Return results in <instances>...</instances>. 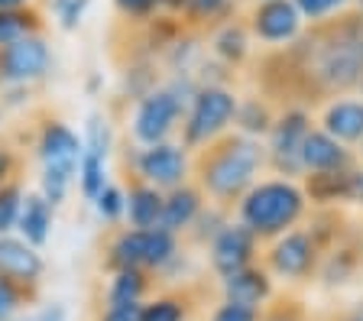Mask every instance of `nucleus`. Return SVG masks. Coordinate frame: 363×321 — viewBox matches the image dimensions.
<instances>
[{"mask_svg": "<svg viewBox=\"0 0 363 321\" xmlns=\"http://www.w3.org/2000/svg\"><path fill=\"white\" fill-rule=\"evenodd\" d=\"M266 169V146L243 133H224L211 146L195 153L191 176L204 198L220 208H237V201L259 182Z\"/></svg>", "mask_w": 363, "mask_h": 321, "instance_id": "f257e3e1", "label": "nucleus"}, {"mask_svg": "<svg viewBox=\"0 0 363 321\" xmlns=\"http://www.w3.org/2000/svg\"><path fill=\"white\" fill-rule=\"evenodd\" d=\"M308 214V195L292 179H259L237 201V221L257 234V240H276L298 227Z\"/></svg>", "mask_w": 363, "mask_h": 321, "instance_id": "f03ea898", "label": "nucleus"}, {"mask_svg": "<svg viewBox=\"0 0 363 321\" xmlns=\"http://www.w3.org/2000/svg\"><path fill=\"white\" fill-rule=\"evenodd\" d=\"M308 75L315 88L331 94H344L360 88L363 81V20H344L331 26V33L308 43Z\"/></svg>", "mask_w": 363, "mask_h": 321, "instance_id": "7ed1b4c3", "label": "nucleus"}, {"mask_svg": "<svg viewBox=\"0 0 363 321\" xmlns=\"http://www.w3.org/2000/svg\"><path fill=\"white\" fill-rule=\"evenodd\" d=\"M195 91L198 81L191 75H172L169 81L156 84L150 94L136 101L133 117H130V133H133L136 146H156L172 140Z\"/></svg>", "mask_w": 363, "mask_h": 321, "instance_id": "20e7f679", "label": "nucleus"}, {"mask_svg": "<svg viewBox=\"0 0 363 321\" xmlns=\"http://www.w3.org/2000/svg\"><path fill=\"white\" fill-rule=\"evenodd\" d=\"M182 257V244L175 234L162 227H117L107 240L104 266L111 269H143V273H166Z\"/></svg>", "mask_w": 363, "mask_h": 321, "instance_id": "39448f33", "label": "nucleus"}, {"mask_svg": "<svg viewBox=\"0 0 363 321\" xmlns=\"http://www.w3.org/2000/svg\"><path fill=\"white\" fill-rule=\"evenodd\" d=\"M237 94L227 84H198V91L191 94L189 111L182 117V140L179 143L189 153H201L204 146H211L224 133H230L237 114Z\"/></svg>", "mask_w": 363, "mask_h": 321, "instance_id": "423d86ee", "label": "nucleus"}, {"mask_svg": "<svg viewBox=\"0 0 363 321\" xmlns=\"http://www.w3.org/2000/svg\"><path fill=\"white\" fill-rule=\"evenodd\" d=\"M311 127H315L311 111L302 104H289L276 114L269 133H266V166L279 179L295 182V176H305L298 153H302V143L311 133Z\"/></svg>", "mask_w": 363, "mask_h": 321, "instance_id": "0eeeda50", "label": "nucleus"}, {"mask_svg": "<svg viewBox=\"0 0 363 321\" xmlns=\"http://www.w3.org/2000/svg\"><path fill=\"white\" fill-rule=\"evenodd\" d=\"M325 257V247L318 244V237L308 227H292L282 237L269 240L266 247V263L272 279H286V283H305L311 276H318Z\"/></svg>", "mask_w": 363, "mask_h": 321, "instance_id": "6e6552de", "label": "nucleus"}, {"mask_svg": "<svg viewBox=\"0 0 363 321\" xmlns=\"http://www.w3.org/2000/svg\"><path fill=\"white\" fill-rule=\"evenodd\" d=\"M191 153L175 140L156 146H140L133 153V179L156 185L159 191H172L191 182Z\"/></svg>", "mask_w": 363, "mask_h": 321, "instance_id": "1a4fd4ad", "label": "nucleus"}, {"mask_svg": "<svg viewBox=\"0 0 363 321\" xmlns=\"http://www.w3.org/2000/svg\"><path fill=\"white\" fill-rule=\"evenodd\" d=\"M55 65L52 46L43 33L26 36L13 46L0 49V84L4 88H33L36 81H43Z\"/></svg>", "mask_w": 363, "mask_h": 321, "instance_id": "9d476101", "label": "nucleus"}, {"mask_svg": "<svg viewBox=\"0 0 363 321\" xmlns=\"http://www.w3.org/2000/svg\"><path fill=\"white\" fill-rule=\"evenodd\" d=\"M305 16L295 0H259L247 13V30L263 46H289L302 36Z\"/></svg>", "mask_w": 363, "mask_h": 321, "instance_id": "9b49d317", "label": "nucleus"}, {"mask_svg": "<svg viewBox=\"0 0 363 321\" xmlns=\"http://www.w3.org/2000/svg\"><path fill=\"white\" fill-rule=\"evenodd\" d=\"M84 143L78 130H72L59 117H45L36 130V159L39 169H52V172H65V176L78 179V162H82Z\"/></svg>", "mask_w": 363, "mask_h": 321, "instance_id": "f8f14e48", "label": "nucleus"}, {"mask_svg": "<svg viewBox=\"0 0 363 321\" xmlns=\"http://www.w3.org/2000/svg\"><path fill=\"white\" fill-rule=\"evenodd\" d=\"M257 253H259L257 234L250 227H243L240 221H230L218 237L208 244V263H211L218 279H227V276L253 266V263H257Z\"/></svg>", "mask_w": 363, "mask_h": 321, "instance_id": "ddd939ff", "label": "nucleus"}, {"mask_svg": "<svg viewBox=\"0 0 363 321\" xmlns=\"http://www.w3.org/2000/svg\"><path fill=\"white\" fill-rule=\"evenodd\" d=\"M0 276L16 283L20 289H26L30 295H36L39 283L45 276V260L39 253V247L26 244L20 234L0 237Z\"/></svg>", "mask_w": 363, "mask_h": 321, "instance_id": "4468645a", "label": "nucleus"}, {"mask_svg": "<svg viewBox=\"0 0 363 321\" xmlns=\"http://www.w3.org/2000/svg\"><path fill=\"white\" fill-rule=\"evenodd\" d=\"M302 172L305 176H321V172H344V169H354L357 159L350 153V146L337 143L331 133H325L321 127H311V133L302 143Z\"/></svg>", "mask_w": 363, "mask_h": 321, "instance_id": "2eb2a0df", "label": "nucleus"}, {"mask_svg": "<svg viewBox=\"0 0 363 321\" xmlns=\"http://www.w3.org/2000/svg\"><path fill=\"white\" fill-rule=\"evenodd\" d=\"M272 295H276V286H272L269 269L257 266V263L234 276H227V279H220V298H224V302H234V305L263 312L272 302Z\"/></svg>", "mask_w": 363, "mask_h": 321, "instance_id": "dca6fc26", "label": "nucleus"}, {"mask_svg": "<svg viewBox=\"0 0 363 321\" xmlns=\"http://www.w3.org/2000/svg\"><path fill=\"white\" fill-rule=\"evenodd\" d=\"M318 127L331 133L337 143L344 146H360L363 143V98L357 94H337L325 104Z\"/></svg>", "mask_w": 363, "mask_h": 321, "instance_id": "f3484780", "label": "nucleus"}, {"mask_svg": "<svg viewBox=\"0 0 363 321\" xmlns=\"http://www.w3.org/2000/svg\"><path fill=\"white\" fill-rule=\"evenodd\" d=\"M208 208V198H204V191L198 188L195 182H185L179 188L166 191V205H162V221L159 227L182 237V234H189L191 224L198 221V214Z\"/></svg>", "mask_w": 363, "mask_h": 321, "instance_id": "a211bd4d", "label": "nucleus"}, {"mask_svg": "<svg viewBox=\"0 0 363 321\" xmlns=\"http://www.w3.org/2000/svg\"><path fill=\"white\" fill-rule=\"evenodd\" d=\"M162 205H166V191H159L156 185L143 182V179H133L127 185V227H159Z\"/></svg>", "mask_w": 363, "mask_h": 321, "instance_id": "6ab92c4d", "label": "nucleus"}, {"mask_svg": "<svg viewBox=\"0 0 363 321\" xmlns=\"http://www.w3.org/2000/svg\"><path fill=\"white\" fill-rule=\"evenodd\" d=\"M52 227H55V205H49L39 191H26L20 221H16V234H20L26 244L43 250V247L49 244V237H52Z\"/></svg>", "mask_w": 363, "mask_h": 321, "instance_id": "aec40b11", "label": "nucleus"}, {"mask_svg": "<svg viewBox=\"0 0 363 321\" xmlns=\"http://www.w3.org/2000/svg\"><path fill=\"white\" fill-rule=\"evenodd\" d=\"M250 30H247V20H224L218 30L211 33V55L227 65V69H234V65H243L250 55Z\"/></svg>", "mask_w": 363, "mask_h": 321, "instance_id": "412c9836", "label": "nucleus"}, {"mask_svg": "<svg viewBox=\"0 0 363 321\" xmlns=\"http://www.w3.org/2000/svg\"><path fill=\"white\" fill-rule=\"evenodd\" d=\"M152 289V276L143 269H113L104 289V305H130L146 302Z\"/></svg>", "mask_w": 363, "mask_h": 321, "instance_id": "4be33fe9", "label": "nucleus"}, {"mask_svg": "<svg viewBox=\"0 0 363 321\" xmlns=\"http://www.w3.org/2000/svg\"><path fill=\"white\" fill-rule=\"evenodd\" d=\"M272 120H276V111L266 104L257 94H247V98L237 101V114H234V133H243L250 140H263L269 133Z\"/></svg>", "mask_w": 363, "mask_h": 321, "instance_id": "5701e85b", "label": "nucleus"}, {"mask_svg": "<svg viewBox=\"0 0 363 321\" xmlns=\"http://www.w3.org/2000/svg\"><path fill=\"white\" fill-rule=\"evenodd\" d=\"M43 10L39 7H7L0 10V49L4 46H13L20 39L26 36H36L43 33Z\"/></svg>", "mask_w": 363, "mask_h": 321, "instance_id": "b1692460", "label": "nucleus"}, {"mask_svg": "<svg viewBox=\"0 0 363 321\" xmlns=\"http://www.w3.org/2000/svg\"><path fill=\"white\" fill-rule=\"evenodd\" d=\"M302 188H305V195H308L315 205H321V208L337 205V201H347V195H350V169H344V172H321V176H308Z\"/></svg>", "mask_w": 363, "mask_h": 321, "instance_id": "393cba45", "label": "nucleus"}, {"mask_svg": "<svg viewBox=\"0 0 363 321\" xmlns=\"http://www.w3.org/2000/svg\"><path fill=\"white\" fill-rule=\"evenodd\" d=\"M189 298L182 292H159L143 302V321H189Z\"/></svg>", "mask_w": 363, "mask_h": 321, "instance_id": "a878e982", "label": "nucleus"}, {"mask_svg": "<svg viewBox=\"0 0 363 321\" xmlns=\"http://www.w3.org/2000/svg\"><path fill=\"white\" fill-rule=\"evenodd\" d=\"M82 143H84V153H94L101 159H107L113 150V127L107 120V114L101 111H91L84 117V130H82Z\"/></svg>", "mask_w": 363, "mask_h": 321, "instance_id": "bb28decb", "label": "nucleus"}, {"mask_svg": "<svg viewBox=\"0 0 363 321\" xmlns=\"http://www.w3.org/2000/svg\"><path fill=\"white\" fill-rule=\"evenodd\" d=\"M107 182H111V179H107V159H101V156H94V153H82V162H78V179H75L82 198L94 201Z\"/></svg>", "mask_w": 363, "mask_h": 321, "instance_id": "cd10ccee", "label": "nucleus"}, {"mask_svg": "<svg viewBox=\"0 0 363 321\" xmlns=\"http://www.w3.org/2000/svg\"><path fill=\"white\" fill-rule=\"evenodd\" d=\"M23 198H26V188H23L20 179H10V182L0 185V237L16 234V221H20V211H23Z\"/></svg>", "mask_w": 363, "mask_h": 321, "instance_id": "c85d7f7f", "label": "nucleus"}, {"mask_svg": "<svg viewBox=\"0 0 363 321\" xmlns=\"http://www.w3.org/2000/svg\"><path fill=\"white\" fill-rule=\"evenodd\" d=\"M230 208H220V205H211V201H208V208H204L201 214H198V221L191 224V230H189V237L195 240V244H211L214 237H218L220 230L227 227V224L234 221V218H230Z\"/></svg>", "mask_w": 363, "mask_h": 321, "instance_id": "c756f323", "label": "nucleus"}, {"mask_svg": "<svg viewBox=\"0 0 363 321\" xmlns=\"http://www.w3.org/2000/svg\"><path fill=\"white\" fill-rule=\"evenodd\" d=\"M94 211H98V218L104 224H121L127 221V188L117 182H107L104 188H101V195L94 201Z\"/></svg>", "mask_w": 363, "mask_h": 321, "instance_id": "7c9ffc66", "label": "nucleus"}, {"mask_svg": "<svg viewBox=\"0 0 363 321\" xmlns=\"http://www.w3.org/2000/svg\"><path fill=\"white\" fill-rule=\"evenodd\" d=\"M91 10V0H49V13L59 23V30L75 33L84 23V16Z\"/></svg>", "mask_w": 363, "mask_h": 321, "instance_id": "2f4dec72", "label": "nucleus"}, {"mask_svg": "<svg viewBox=\"0 0 363 321\" xmlns=\"http://www.w3.org/2000/svg\"><path fill=\"white\" fill-rule=\"evenodd\" d=\"M26 302H33L30 292L20 289L16 283H10V279L0 276V321H13Z\"/></svg>", "mask_w": 363, "mask_h": 321, "instance_id": "473e14b6", "label": "nucleus"}, {"mask_svg": "<svg viewBox=\"0 0 363 321\" xmlns=\"http://www.w3.org/2000/svg\"><path fill=\"white\" fill-rule=\"evenodd\" d=\"M227 10H230V0H189L182 16L189 23H214V20H224Z\"/></svg>", "mask_w": 363, "mask_h": 321, "instance_id": "72a5a7b5", "label": "nucleus"}, {"mask_svg": "<svg viewBox=\"0 0 363 321\" xmlns=\"http://www.w3.org/2000/svg\"><path fill=\"white\" fill-rule=\"evenodd\" d=\"M347 4H354V0H295V7L302 10V16L311 23H325L328 16L340 13Z\"/></svg>", "mask_w": 363, "mask_h": 321, "instance_id": "f704fd0d", "label": "nucleus"}, {"mask_svg": "<svg viewBox=\"0 0 363 321\" xmlns=\"http://www.w3.org/2000/svg\"><path fill=\"white\" fill-rule=\"evenodd\" d=\"M113 7L121 10L123 16H130V20L150 23V20H156L159 10H162V0H113Z\"/></svg>", "mask_w": 363, "mask_h": 321, "instance_id": "c9c22d12", "label": "nucleus"}, {"mask_svg": "<svg viewBox=\"0 0 363 321\" xmlns=\"http://www.w3.org/2000/svg\"><path fill=\"white\" fill-rule=\"evenodd\" d=\"M257 308H243V305H234V302H220L218 308L211 312V321H259Z\"/></svg>", "mask_w": 363, "mask_h": 321, "instance_id": "e433bc0d", "label": "nucleus"}, {"mask_svg": "<svg viewBox=\"0 0 363 321\" xmlns=\"http://www.w3.org/2000/svg\"><path fill=\"white\" fill-rule=\"evenodd\" d=\"M98 321H143V302H130V305H104Z\"/></svg>", "mask_w": 363, "mask_h": 321, "instance_id": "4c0bfd02", "label": "nucleus"}, {"mask_svg": "<svg viewBox=\"0 0 363 321\" xmlns=\"http://www.w3.org/2000/svg\"><path fill=\"white\" fill-rule=\"evenodd\" d=\"M259 321H305V312L298 308V302H276L263 308Z\"/></svg>", "mask_w": 363, "mask_h": 321, "instance_id": "58836bf2", "label": "nucleus"}, {"mask_svg": "<svg viewBox=\"0 0 363 321\" xmlns=\"http://www.w3.org/2000/svg\"><path fill=\"white\" fill-rule=\"evenodd\" d=\"M33 321H68V312H65V305H62V302H52V305L39 308Z\"/></svg>", "mask_w": 363, "mask_h": 321, "instance_id": "ea45409f", "label": "nucleus"}, {"mask_svg": "<svg viewBox=\"0 0 363 321\" xmlns=\"http://www.w3.org/2000/svg\"><path fill=\"white\" fill-rule=\"evenodd\" d=\"M347 201H354V205H363V166L350 169V195H347Z\"/></svg>", "mask_w": 363, "mask_h": 321, "instance_id": "a19ab883", "label": "nucleus"}, {"mask_svg": "<svg viewBox=\"0 0 363 321\" xmlns=\"http://www.w3.org/2000/svg\"><path fill=\"white\" fill-rule=\"evenodd\" d=\"M185 7H189V0H162V10L169 13H185Z\"/></svg>", "mask_w": 363, "mask_h": 321, "instance_id": "79ce46f5", "label": "nucleus"}, {"mask_svg": "<svg viewBox=\"0 0 363 321\" xmlns=\"http://www.w3.org/2000/svg\"><path fill=\"white\" fill-rule=\"evenodd\" d=\"M33 0H0V10H7V7H30Z\"/></svg>", "mask_w": 363, "mask_h": 321, "instance_id": "37998d69", "label": "nucleus"}, {"mask_svg": "<svg viewBox=\"0 0 363 321\" xmlns=\"http://www.w3.org/2000/svg\"><path fill=\"white\" fill-rule=\"evenodd\" d=\"M340 321H363V315H347V318H340Z\"/></svg>", "mask_w": 363, "mask_h": 321, "instance_id": "c03bdc74", "label": "nucleus"}, {"mask_svg": "<svg viewBox=\"0 0 363 321\" xmlns=\"http://www.w3.org/2000/svg\"><path fill=\"white\" fill-rule=\"evenodd\" d=\"M13 321H33V318H20V315H16V318Z\"/></svg>", "mask_w": 363, "mask_h": 321, "instance_id": "a18cd8bd", "label": "nucleus"}, {"mask_svg": "<svg viewBox=\"0 0 363 321\" xmlns=\"http://www.w3.org/2000/svg\"><path fill=\"white\" fill-rule=\"evenodd\" d=\"M354 4H357V7H360V10H363V0H354Z\"/></svg>", "mask_w": 363, "mask_h": 321, "instance_id": "49530a36", "label": "nucleus"}, {"mask_svg": "<svg viewBox=\"0 0 363 321\" xmlns=\"http://www.w3.org/2000/svg\"><path fill=\"white\" fill-rule=\"evenodd\" d=\"M360 98H363V81H360Z\"/></svg>", "mask_w": 363, "mask_h": 321, "instance_id": "de8ad7c7", "label": "nucleus"}, {"mask_svg": "<svg viewBox=\"0 0 363 321\" xmlns=\"http://www.w3.org/2000/svg\"><path fill=\"white\" fill-rule=\"evenodd\" d=\"M360 153H363V143H360Z\"/></svg>", "mask_w": 363, "mask_h": 321, "instance_id": "09e8293b", "label": "nucleus"}, {"mask_svg": "<svg viewBox=\"0 0 363 321\" xmlns=\"http://www.w3.org/2000/svg\"><path fill=\"white\" fill-rule=\"evenodd\" d=\"M253 4H259V0H253Z\"/></svg>", "mask_w": 363, "mask_h": 321, "instance_id": "8fccbe9b", "label": "nucleus"}, {"mask_svg": "<svg viewBox=\"0 0 363 321\" xmlns=\"http://www.w3.org/2000/svg\"><path fill=\"white\" fill-rule=\"evenodd\" d=\"M0 88H4V84H0Z\"/></svg>", "mask_w": 363, "mask_h": 321, "instance_id": "3c124183", "label": "nucleus"}]
</instances>
